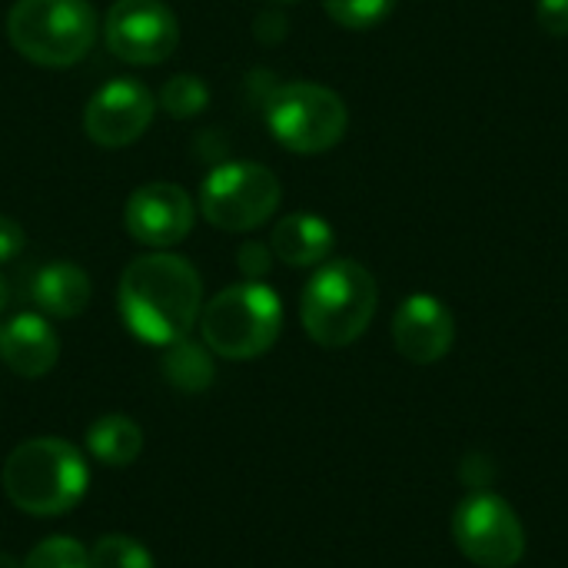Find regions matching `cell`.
I'll list each match as a JSON object with an SVG mask.
<instances>
[{"instance_id":"14","label":"cell","mask_w":568,"mask_h":568,"mask_svg":"<svg viewBox=\"0 0 568 568\" xmlns=\"http://www.w3.org/2000/svg\"><path fill=\"white\" fill-rule=\"evenodd\" d=\"M336 246V230L316 213H290L273 226L270 250L286 266H320Z\"/></svg>"},{"instance_id":"13","label":"cell","mask_w":568,"mask_h":568,"mask_svg":"<svg viewBox=\"0 0 568 568\" xmlns=\"http://www.w3.org/2000/svg\"><path fill=\"white\" fill-rule=\"evenodd\" d=\"M60 339L40 313H20L3 326L0 359L10 373L23 379H40L57 366Z\"/></svg>"},{"instance_id":"9","label":"cell","mask_w":568,"mask_h":568,"mask_svg":"<svg viewBox=\"0 0 568 568\" xmlns=\"http://www.w3.org/2000/svg\"><path fill=\"white\" fill-rule=\"evenodd\" d=\"M106 47L133 67H156L180 43V20L163 0H116L103 23Z\"/></svg>"},{"instance_id":"2","label":"cell","mask_w":568,"mask_h":568,"mask_svg":"<svg viewBox=\"0 0 568 568\" xmlns=\"http://www.w3.org/2000/svg\"><path fill=\"white\" fill-rule=\"evenodd\" d=\"M0 486L20 513L50 519L80 506L90 486V466L73 443L60 436H37L7 456Z\"/></svg>"},{"instance_id":"6","label":"cell","mask_w":568,"mask_h":568,"mask_svg":"<svg viewBox=\"0 0 568 568\" xmlns=\"http://www.w3.org/2000/svg\"><path fill=\"white\" fill-rule=\"evenodd\" d=\"M263 120L280 146L310 156L333 150L346 136L349 110L336 90L310 80H293L266 93Z\"/></svg>"},{"instance_id":"10","label":"cell","mask_w":568,"mask_h":568,"mask_svg":"<svg viewBox=\"0 0 568 568\" xmlns=\"http://www.w3.org/2000/svg\"><path fill=\"white\" fill-rule=\"evenodd\" d=\"M156 116V97L133 77L103 83L83 106V130L97 146L120 150L136 143Z\"/></svg>"},{"instance_id":"8","label":"cell","mask_w":568,"mask_h":568,"mask_svg":"<svg viewBox=\"0 0 568 568\" xmlns=\"http://www.w3.org/2000/svg\"><path fill=\"white\" fill-rule=\"evenodd\" d=\"M453 536L459 552L479 568H513L526 556V529L516 509L489 489H476L456 506Z\"/></svg>"},{"instance_id":"4","label":"cell","mask_w":568,"mask_h":568,"mask_svg":"<svg viewBox=\"0 0 568 568\" xmlns=\"http://www.w3.org/2000/svg\"><path fill=\"white\" fill-rule=\"evenodd\" d=\"M283 303L256 280L220 290L200 310L203 346L220 359H256L280 339Z\"/></svg>"},{"instance_id":"24","label":"cell","mask_w":568,"mask_h":568,"mask_svg":"<svg viewBox=\"0 0 568 568\" xmlns=\"http://www.w3.org/2000/svg\"><path fill=\"white\" fill-rule=\"evenodd\" d=\"M23 243H27V236H23L20 223L0 213V263H10L23 250Z\"/></svg>"},{"instance_id":"27","label":"cell","mask_w":568,"mask_h":568,"mask_svg":"<svg viewBox=\"0 0 568 568\" xmlns=\"http://www.w3.org/2000/svg\"><path fill=\"white\" fill-rule=\"evenodd\" d=\"M273 3H300V0H273Z\"/></svg>"},{"instance_id":"12","label":"cell","mask_w":568,"mask_h":568,"mask_svg":"<svg viewBox=\"0 0 568 568\" xmlns=\"http://www.w3.org/2000/svg\"><path fill=\"white\" fill-rule=\"evenodd\" d=\"M456 339V320L449 306L429 293H413L409 300L399 303L393 316V343L403 359L416 366H433L439 363Z\"/></svg>"},{"instance_id":"23","label":"cell","mask_w":568,"mask_h":568,"mask_svg":"<svg viewBox=\"0 0 568 568\" xmlns=\"http://www.w3.org/2000/svg\"><path fill=\"white\" fill-rule=\"evenodd\" d=\"M536 20L546 33L568 37V0H539L536 3Z\"/></svg>"},{"instance_id":"17","label":"cell","mask_w":568,"mask_h":568,"mask_svg":"<svg viewBox=\"0 0 568 568\" xmlns=\"http://www.w3.org/2000/svg\"><path fill=\"white\" fill-rule=\"evenodd\" d=\"M163 376L180 393H203V389L213 386L216 366H213L210 349L186 336V339L166 346V353H163Z\"/></svg>"},{"instance_id":"26","label":"cell","mask_w":568,"mask_h":568,"mask_svg":"<svg viewBox=\"0 0 568 568\" xmlns=\"http://www.w3.org/2000/svg\"><path fill=\"white\" fill-rule=\"evenodd\" d=\"M0 568H20V562H17L13 556H7V552H0Z\"/></svg>"},{"instance_id":"19","label":"cell","mask_w":568,"mask_h":568,"mask_svg":"<svg viewBox=\"0 0 568 568\" xmlns=\"http://www.w3.org/2000/svg\"><path fill=\"white\" fill-rule=\"evenodd\" d=\"M90 568H156L143 542L130 536H103L90 549Z\"/></svg>"},{"instance_id":"7","label":"cell","mask_w":568,"mask_h":568,"mask_svg":"<svg viewBox=\"0 0 568 568\" xmlns=\"http://www.w3.org/2000/svg\"><path fill=\"white\" fill-rule=\"evenodd\" d=\"M283 200L276 173L263 163L233 160L216 163L200 186V213L210 226L226 233L260 230Z\"/></svg>"},{"instance_id":"22","label":"cell","mask_w":568,"mask_h":568,"mask_svg":"<svg viewBox=\"0 0 568 568\" xmlns=\"http://www.w3.org/2000/svg\"><path fill=\"white\" fill-rule=\"evenodd\" d=\"M236 266L246 280H263L270 270H273V250L260 240H246L240 250H236Z\"/></svg>"},{"instance_id":"21","label":"cell","mask_w":568,"mask_h":568,"mask_svg":"<svg viewBox=\"0 0 568 568\" xmlns=\"http://www.w3.org/2000/svg\"><path fill=\"white\" fill-rule=\"evenodd\" d=\"M20 568H90V552L70 536H50L40 546H33V552L27 556V562H20Z\"/></svg>"},{"instance_id":"15","label":"cell","mask_w":568,"mask_h":568,"mask_svg":"<svg viewBox=\"0 0 568 568\" xmlns=\"http://www.w3.org/2000/svg\"><path fill=\"white\" fill-rule=\"evenodd\" d=\"M90 276L67 260L47 263L33 273L30 280V300L40 306V313L53 320H73L87 310L90 303Z\"/></svg>"},{"instance_id":"28","label":"cell","mask_w":568,"mask_h":568,"mask_svg":"<svg viewBox=\"0 0 568 568\" xmlns=\"http://www.w3.org/2000/svg\"><path fill=\"white\" fill-rule=\"evenodd\" d=\"M0 336H3V326H0Z\"/></svg>"},{"instance_id":"20","label":"cell","mask_w":568,"mask_h":568,"mask_svg":"<svg viewBox=\"0 0 568 568\" xmlns=\"http://www.w3.org/2000/svg\"><path fill=\"white\" fill-rule=\"evenodd\" d=\"M323 7L346 30H373L393 13L396 0H323Z\"/></svg>"},{"instance_id":"3","label":"cell","mask_w":568,"mask_h":568,"mask_svg":"<svg viewBox=\"0 0 568 568\" xmlns=\"http://www.w3.org/2000/svg\"><path fill=\"white\" fill-rule=\"evenodd\" d=\"M376 303L379 290L363 263L329 260L310 276L300 300V320L316 346L343 349L369 329Z\"/></svg>"},{"instance_id":"11","label":"cell","mask_w":568,"mask_h":568,"mask_svg":"<svg viewBox=\"0 0 568 568\" xmlns=\"http://www.w3.org/2000/svg\"><path fill=\"white\" fill-rule=\"evenodd\" d=\"M193 223H196L193 200L176 183H143L126 196L123 206L126 233L150 250H170L183 243Z\"/></svg>"},{"instance_id":"1","label":"cell","mask_w":568,"mask_h":568,"mask_svg":"<svg viewBox=\"0 0 568 568\" xmlns=\"http://www.w3.org/2000/svg\"><path fill=\"white\" fill-rule=\"evenodd\" d=\"M123 326L146 346H173L190 336L203 310V280L186 256L153 250L136 256L116 290Z\"/></svg>"},{"instance_id":"16","label":"cell","mask_w":568,"mask_h":568,"mask_svg":"<svg viewBox=\"0 0 568 568\" xmlns=\"http://www.w3.org/2000/svg\"><path fill=\"white\" fill-rule=\"evenodd\" d=\"M87 449L97 463L110 469H123L136 463V456L143 453V429L130 416L106 413L87 429Z\"/></svg>"},{"instance_id":"25","label":"cell","mask_w":568,"mask_h":568,"mask_svg":"<svg viewBox=\"0 0 568 568\" xmlns=\"http://www.w3.org/2000/svg\"><path fill=\"white\" fill-rule=\"evenodd\" d=\"M7 300H10V293H7V280L0 276V313L7 310Z\"/></svg>"},{"instance_id":"5","label":"cell","mask_w":568,"mask_h":568,"mask_svg":"<svg viewBox=\"0 0 568 568\" xmlns=\"http://www.w3.org/2000/svg\"><path fill=\"white\" fill-rule=\"evenodd\" d=\"M100 20L90 0H13L7 37L20 57L40 67H73L97 40Z\"/></svg>"},{"instance_id":"18","label":"cell","mask_w":568,"mask_h":568,"mask_svg":"<svg viewBox=\"0 0 568 568\" xmlns=\"http://www.w3.org/2000/svg\"><path fill=\"white\" fill-rule=\"evenodd\" d=\"M210 103V87L196 77V73H176L170 77L163 87H160V97H156V106L176 120H186V116H196L203 113Z\"/></svg>"}]
</instances>
